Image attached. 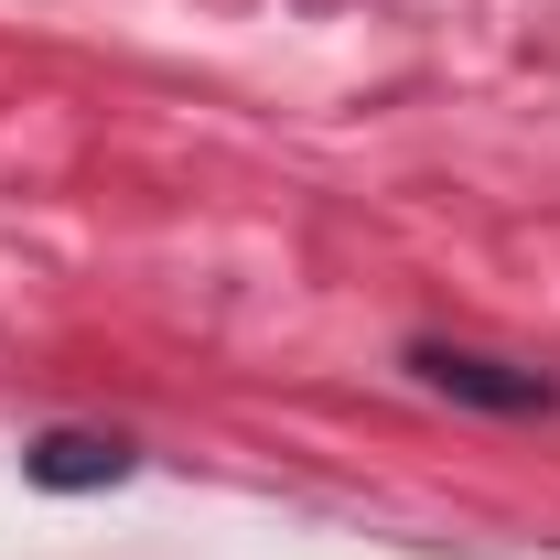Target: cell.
<instances>
[{
    "label": "cell",
    "mask_w": 560,
    "mask_h": 560,
    "mask_svg": "<svg viewBox=\"0 0 560 560\" xmlns=\"http://www.w3.org/2000/svg\"><path fill=\"white\" fill-rule=\"evenodd\" d=\"M410 377L464 399V410H495V420H550L560 410V377L550 366H506L486 346H442V335H410Z\"/></svg>",
    "instance_id": "6da1fadb"
},
{
    "label": "cell",
    "mask_w": 560,
    "mask_h": 560,
    "mask_svg": "<svg viewBox=\"0 0 560 560\" xmlns=\"http://www.w3.org/2000/svg\"><path fill=\"white\" fill-rule=\"evenodd\" d=\"M22 475L44 495H97V486H130L140 475V442L130 431H33L22 442Z\"/></svg>",
    "instance_id": "7a4b0ae2"
}]
</instances>
